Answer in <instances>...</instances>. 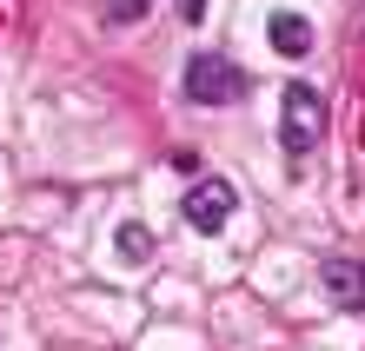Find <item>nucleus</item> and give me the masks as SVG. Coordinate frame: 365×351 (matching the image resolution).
Masks as SVG:
<instances>
[{
	"instance_id": "obj_1",
	"label": "nucleus",
	"mask_w": 365,
	"mask_h": 351,
	"mask_svg": "<svg viewBox=\"0 0 365 351\" xmlns=\"http://www.w3.org/2000/svg\"><path fill=\"white\" fill-rule=\"evenodd\" d=\"M319 133H326V100L306 80H286V100H279V140H286V152H312Z\"/></svg>"
},
{
	"instance_id": "obj_2",
	"label": "nucleus",
	"mask_w": 365,
	"mask_h": 351,
	"mask_svg": "<svg viewBox=\"0 0 365 351\" xmlns=\"http://www.w3.org/2000/svg\"><path fill=\"white\" fill-rule=\"evenodd\" d=\"M186 100L192 106H232V100H246V73L226 53H192L186 60Z\"/></svg>"
},
{
	"instance_id": "obj_3",
	"label": "nucleus",
	"mask_w": 365,
	"mask_h": 351,
	"mask_svg": "<svg viewBox=\"0 0 365 351\" xmlns=\"http://www.w3.org/2000/svg\"><path fill=\"white\" fill-rule=\"evenodd\" d=\"M186 226L192 232H226V219H232V186L226 179H200V186H186Z\"/></svg>"
},
{
	"instance_id": "obj_4",
	"label": "nucleus",
	"mask_w": 365,
	"mask_h": 351,
	"mask_svg": "<svg viewBox=\"0 0 365 351\" xmlns=\"http://www.w3.org/2000/svg\"><path fill=\"white\" fill-rule=\"evenodd\" d=\"M319 285L332 292V305H359L365 298V266L359 258H326V266H319Z\"/></svg>"
},
{
	"instance_id": "obj_5",
	"label": "nucleus",
	"mask_w": 365,
	"mask_h": 351,
	"mask_svg": "<svg viewBox=\"0 0 365 351\" xmlns=\"http://www.w3.org/2000/svg\"><path fill=\"white\" fill-rule=\"evenodd\" d=\"M266 40H272L286 60H306V53H312V20H306V14H272V20H266Z\"/></svg>"
},
{
	"instance_id": "obj_6",
	"label": "nucleus",
	"mask_w": 365,
	"mask_h": 351,
	"mask_svg": "<svg viewBox=\"0 0 365 351\" xmlns=\"http://www.w3.org/2000/svg\"><path fill=\"white\" fill-rule=\"evenodd\" d=\"M113 239H120V258H126V266H146V258H153V232H146V226H133V219H126Z\"/></svg>"
},
{
	"instance_id": "obj_7",
	"label": "nucleus",
	"mask_w": 365,
	"mask_h": 351,
	"mask_svg": "<svg viewBox=\"0 0 365 351\" xmlns=\"http://www.w3.org/2000/svg\"><path fill=\"white\" fill-rule=\"evenodd\" d=\"M146 14V0H113V7H106V20H140Z\"/></svg>"
},
{
	"instance_id": "obj_8",
	"label": "nucleus",
	"mask_w": 365,
	"mask_h": 351,
	"mask_svg": "<svg viewBox=\"0 0 365 351\" xmlns=\"http://www.w3.org/2000/svg\"><path fill=\"white\" fill-rule=\"evenodd\" d=\"M180 14H186V20H200V14H206V0H180Z\"/></svg>"
}]
</instances>
